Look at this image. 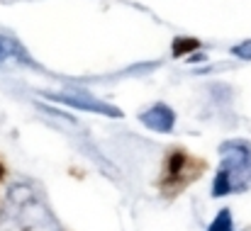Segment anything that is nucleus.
I'll return each instance as SVG.
<instances>
[{
	"label": "nucleus",
	"instance_id": "nucleus-4",
	"mask_svg": "<svg viewBox=\"0 0 251 231\" xmlns=\"http://www.w3.org/2000/svg\"><path fill=\"white\" fill-rule=\"evenodd\" d=\"M207 231H232V212L229 209H220V214L215 217V222L210 224Z\"/></svg>",
	"mask_w": 251,
	"mask_h": 231
},
{
	"label": "nucleus",
	"instance_id": "nucleus-2",
	"mask_svg": "<svg viewBox=\"0 0 251 231\" xmlns=\"http://www.w3.org/2000/svg\"><path fill=\"white\" fill-rule=\"evenodd\" d=\"M51 100H59V102H66L71 107H78V110H90V112H100V115H112V117H120V110L102 102V100H95L90 92H47Z\"/></svg>",
	"mask_w": 251,
	"mask_h": 231
},
{
	"label": "nucleus",
	"instance_id": "nucleus-5",
	"mask_svg": "<svg viewBox=\"0 0 251 231\" xmlns=\"http://www.w3.org/2000/svg\"><path fill=\"white\" fill-rule=\"evenodd\" d=\"M232 54H234V56H239V59H249L251 61V39L242 42V44H237V46L232 49Z\"/></svg>",
	"mask_w": 251,
	"mask_h": 231
},
{
	"label": "nucleus",
	"instance_id": "nucleus-7",
	"mask_svg": "<svg viewBox=\"0 0 251 231\" xmlns=\"http://www.w3.org/2000/svg\"><path fill=\"white\" fill-rule=\"evenodd\" d=\"M2 173H5V170H2V165H0V178H2Z\"/></svg>",
	"mask_w": 251,
	"mask_h": 231
},
{
	"label": "nucleus",
	"instance_id": "nucleus-3",
	"mask_svg": "<svg viewBox=\"0 0 251 231\" xmlns=\"http://www.w3.org/2000/svg\"><path fill=\"white\" fill-rule=\"evenodd\" d=\"M139 119H142V124H147L154 132H171V127L176 122V115L168 105H154L151 110L142 112Z\"/></svg>",
	"mask_w": 251,
	"mask_h": 231
},
{
	"label": "nucleus",
	"instance_id": "nucleus-1",
	"mask_svg": "<svg viewBox=\"0 0 251 231\" xmlns=\"http://www.w3.org/2000/svg\"><path fill=\"white\" fill-rule=\"evenodd\" d=\"M251 187V149L244 144H225L222 146V165L217 170L212 195L225 197L229 192H242Z\"/></svg>",
	"mask_w": 251,
	"mask_h": 231
},
{
	"label": "nucleus",
	"instance_id": "nucleus-6",
	"mask_svg": "<svg viewBox=\"0 0 251 231\" xmlns=\"http://www.w3.org/2000/svg\"><path fill=\"white\" fill-rule=\"evenodd\" d=\"M12 49H15V44L10 42V39H5V37H0V61H5L10 54H12Z\"/></svg>",
	"mask_w": 251,
	"mask_h": 231
}]
</instances>
